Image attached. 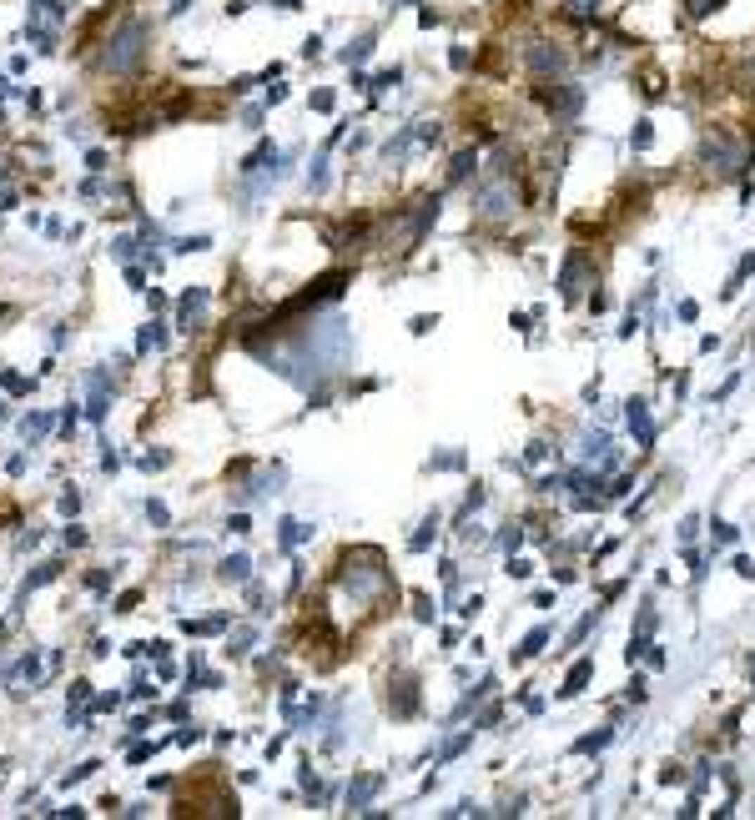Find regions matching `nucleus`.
<instances>
[{
  "instance_id": "16",
  "label": "nucleus",
  "mask_w": 755,
  "mask_h": 820,
  "mask_svg": "<svg viewBox=\"0 0 755 820\" xmlns=\"http://www.w3.org/2000/svg\"><path fill=\"white\" fill-rule=\"evenodd\" d=\"M438 523H444V519H438V514H428L423 523H418V533H413V539H408V549H413V554H423L433 539H438Z\"/></svg>"
},
{
  "instance_id": "48",
  "label": "nucleus",
  "mask_w": 755,
  "mask_h": 820,
  "mask_svg": "<svg viewBox=\"0 0 755 820\" xmlns=\"http://www.w3.org/2000/svg\"><path fill=\"white\" fill-rule=\"evenodd\" d=\"M524 458H529V463H544V458H549V443H529Z\"/></svg>"
},
{
  "instance_id": "19",
  "label": "nucleus",
  "mask_w": 755,
  "mask_h": 820,
  "mask_svg": "<svg viewBox=\"0 0 755 820\" xmlns=\"http://www.w3.org/2000/svg\"><path fill=\"white\" fill-rule=\"evenodd\" d=\"M30 20H66V6H60V0H30Z\"/></svg>"
},
{
  "instance_id": "40",
  "label": "nucleus",
  "mask_w": 755,
  "mask_h": 820,
  "mask_svg": "<svg viewBox=\"0 0 755 820\" xmlns=\"http://www.w3.org/2000/svg\"><path fill=\"white\" fill-rule=\"evenodd\" d=\"M498 544H503V549H509V554H514V549L524 544V528H514V523H509V528H503V533H498Z\"/></svg>"
},
{
  "instance_id": "34",
  "label": "nucleus",
  "mask_w": 755,
  "mask_h": 820,
  "mask_svg": "<svg viewBox=\"0 0 755 820\" xmlns=\"http://www.w3.org/2000/svg\"><path fill=\"white\" fill-rule=\"evenodd\" d=\"M629 141H635V151H645V146L654 141V126H650V121H635V136H629Z\"/></svg>"
},
{
  "instance_id": "22",
  "label": "nucleus",
  "mask_w": 755,
  "mask_h": 820,
  "mask_svg": "<svg viewBox=\"0 0 755 820\" xmlns=\"http://www.w3.org/2000/svg\"><path fill=\"white\" fill-rule=\"evenodd\" d=\"M6 679H30V684H36L41 679V654H25L15 670H6Z\"/></svg>"
},
{
  "instance_id": "23",
  "label": "nucleus",
  "mask_w": 755,
  "mask_h": 820,
  "mask_svg": "<svg viewBox=\"0 0 755 820\" xmlns=\"http://www.w3.org/2000/svg\"><path fill=\"white\" fill-rule=\"evenodd\" d=\"M101 770V760H81V765H71L66 775H60V785H66V790H71V785H81V780H91V775H96Z\"/></svg>"
},
{
  "instance_id": "2",
  "label": "nucleus",
  "mask_w": 755,
  "mask_h": 820,
  "mask_svg": "<svg viewBox=\"0 0 755 820\" xmlns=\"http://www.w3.org/2000/svg\"><path fill=\"white\" fill-rule=\"evenodd\" d=\"M745 141L740 136H730V131H720V126H715V131H705V141H700V162L720 176V181H725V176H740L745 171Z\"/></svg>"
},
{
  "instance_id": "26",
  "label": "nucleus",
  "mask_w": 755,
  "mask_h": 820,
  "mask_svg": "<svg viewBox=\"0 0 755 820\" xmlns=\"http://www.w3.org/2000/svg\"><path fill=\"white\" fill-rule=\"evenodd\" d=\"M162 342H167L162 323H146V327H141V337H136V353H151V348H162Z\"/></svg>"
},
{
  "instance_id": "27",
  "label": "nucleus",
  "mask_w": 755,
  "mask_h": 820,
  "mask_svg": "<svg viewBox=\"0 0 755 820\" xmlns=\"http://www.w3.org/2000/svg\"><path fill=\"white\" fill-rule=\"evenodd\" d=\"M750 272H755V252H745V257H740V267H735V277L725 282V297H735V292H740V282H745Z\"/></svg>"
},
{
  "instance_id": "9",
  "label": "nucleus",
  "mask_w": 755,
  "mask_h": 820,
  "mask_svg": "<svg viewBox=\"0 0 755 820\" xmlns=\"http://www.w3.org/2000/svg\"><path fill=\"white\" fill-rule=\"evenodd\" d=\"M594 679V659H574L569 665V675H564V684H559V700H574V695H584V684Z\"/></svg>"
},
{
  "instance_id": "57",
  "label": "nucleus",
  "mask_w": 755,
  "mask_h": 820,
  "mask_svg": "<svg viewBox=\"0 0 755 820\" xmlns=\"http://www.w3.org/2000/svg\"><path fill=\"white\" fill-rule=\"evenodd\" d=\"M227 528H232V533H247V528H252V519H247V514H232V523H227Z\"/></svg>"
},
{
  "instance_id": "41",
  "label": "nucleus",
  "mask_w": 755,
  "mask_h": 820,
  "mask_svg": "<svg viewBox=\"0 0 755 820\" xmlns=\"http://www.w3.org/2000/svg\"><path fill=\"white\" fill-rule=\"evenodd\" d=\"M645 695H650V689H645V679H640V675H635V679L624 684V700H635V705H645Z\"/></svg>"
},
{
  "instance_id": "29",
  "label": "nucleus",
  "mask_w": 755,
  "mask_h": 820,
  "mask_svg": "<svg viewBox=\"0 0 755 820\" xmlns=\"http://www.w3.org/2000/svg\"><path fill=\"white\" fill-rule=\"evenodd\" d=\"M710 533H715V544H720V549H730V544L740 539V528H735V523H720V519L710 523Z\"/></svg>"
},
{
  "instance_id": "46",
  "label": "nucleus",
  "mask_w": 755,
  "mask_h": 820,
  "mask_svg": "<svg viewBox=\"0 0 755 820\" xmlns=\"http://www.w3.org/2000/svg\"><path fill=\"white\" fill-rule=\"evenodd\" d=\"M408 327H413V332L423 337V332H433V327H438V318H428V312H418V318H413V323H408Z\"/></svg>"
},
{
  "instance_id": "5",
  "label": "nucleus",
  "mask_w": 755,
  "mask_h": 820,
  "mask_svg": "<svg viewBox=\"0 0 755 820\" xmlns=\"http://www.w3.org/2000/svg\"><path fill=\"white\" fill-rule=\"evenodd\" d=\"M418 705H423V700H418V679L408 675V670H398V675L388 679V715H393V720H413Z\"/></svg>"
},
{
  "instance_id": "56",
  "label": "nucleus",
  "mask_w": 755,
  "mask_h": 820,
  "mask_svg": "<svg viewBox=\"0 0 755 820\" xmlns=\"http://www.w3.org/2000/svg\"><path fill=\"white\" fill-rule=\"evenodd\" d=\"M695 528H700V519H685V523H680V544L695 539Z\"/></svg>"
},
{
  "instance_id": "58",
  "label": "nucleus",
  "mask_w": 755,
  "mask_h": 820,
  "mask_svg": "<svg viewBox=\"0 0 755 820\" xmlns=\"http://www.w3.org/2000/svg\"><path fill=\"white\" fill-rule=\"evenodd\" d=\"M272 6H277V11H297V6H302V0H272Z\"/></svg>"
},
{
  "instance_id": "28",
  "label": "nucleus",
  "mask_w": 755,
  "mask_h": 820,
  "mask_svg": "<svg viewBox=\"0 0 755 820\" xmlns=\"http://www.w3.org/2000/svg\"><path fill=\"white\" fill-rule=\"evenodd\" d=\"M594 624H600V614H594V609H589V614H584V619H579V624L569 629V649H579V644L589 639V629H594Z\"/></svg>"
},
{
  "instance_id": "31",
  "label": "nucleus",
  "mask_w": 755,
  "mask_h": 820,
  "mask_svg": "<svg viewBox=\"0 0 755 820\" xmlns=\"http://www.w3.org/2000/svg\"><path fill=\"white\" fill-rule=\"evenodd\" d=\"M56 574H60V564L51 559V564H41V569H36V574H30V579H25V589H41V584H51Z\"/></svg>"
},
{
  "instance_id": "4",
  "label": "nucleus",
  "mask_w": 755,
  "mask_h": 820,
  "mask_svg": "<svg viewBox=\"0 0 755 820\" xmlns=\"http://www.w3.org/2000/svg\"><path fill=\"white\" fill-rule=\"evenodd\" d=\"M539 101H544V111L554 116V121H574L579 116V106H584V91L574 86V81H539Z\"/></svg>"
},
{
  "instance_id": "32",
  "label": "nucleus",
  "mask_w": 755,
  "mask_h": 820,
  "mask_svg": "<svg viewBox=\"0 0 755 820\" xmlns=\"http://www.w3.org/2000/svg\"><path fill=\"white\" fill-rule=\"evenodd\" d=\"M569 15L574 20H594L600 15V0H569Z\"/></svg>"
},
{
  "instance_id": "17",
  "label": "nucleus",
  "mask_w": 755,
  "mask_h": 820,
  "mask_svg": "<svg viewBox=\"0 0 755 820\" xmlns=\"http://www.w3.org/2000/svg\"><path fill=\"white\" fill-rule=\"evenodd\" d=\"M222 579H237V584H247L252 579V559L247 554H232V559H222V569H217Z\"/></svg>"
},
{
  "instance_id": "3",
  "label": "nucleus",
  "mask_w": 755,
  "mask_h": 820,
  "mask_svg": "<svg viewBox=\"0 0 755 820\" xmlns=\"http://www.w3.org/2000/svg\"><path fill=\"white\" fill-rule=\"evenodd\" d=\"M519 211V186L514 176H489L479 192H474V216L479 222H509Z\"/></svg>"
},
{
  "instance_id": "14",
  "label": "nucleus",
  "mask_w": 755,
  "mask_h": 820,
  "mask_svg": "<svg viewBox=\"0 0 755 820\" xmlns=\"http://www.w3.org/2000/svg\"><path fill=\"white\" fill-rule=\"evenodd\" d=\"M307 539H312V528H307L302 519H282V523H277V544H282V549H297V544H307Z\"/></svg>"
},
{
  "instance_id": "25",
  "label": "nucleus",
  "mask_w": 755,
  "mask_h": 820,
  "mask_svg": "<svg viewBox=\"0 0 755 820\" xmlns=\"http://www.w3.org/2000/svg\"><path fill=\"white\" fill-rule=\"evenodd\" d=\"M614 740V730H609V724H605V730H594V735H584V740H574V750L579 755H594V750H605Z\"/></svg>"
},
{
  "instance_id": "36",
  "label": "nucleus",
  "mask_w": 755,
  "mask_h": 820,
  "mask_svg": "<svg viewBox=\"0 0 755 820\" xmlns=\"http://www.w3.org/2000/svg\"><path fill=\"white\" fill-rule=\"evenodd\" d=\"M398 81H403V71L393 66V71H383V76H373V81H368V91H388V86H398Z\"/></svg>"
},
{
  "instance_id": "24",
  "label": "nucleus",
  "mask_w": 755,
  "mask_h": 820,
  "mask_svg": "<svg viewBox=\"0 0 755 820\" xmlns=\"http://www.w3.org/2000/svg\"><path fill=\"white\" fill-rule=\"evenodd\" d=\"M181 629H186V634H217V629H227V614H212V619H186Z\"/></svg>"
},
{
  "instance_id": "55",
  "label": "nucleus",
  "mask_w": 755,
  "mask_h": 820,
  "mask_svg": "<svg viewBox=\"0 0 755 820\" xmlns=\"http://www.w3.org/2000/svg\"><path fill=\"white\" fill-rule=\"evenodd\" d=\"M131 247H136V242H131V237H116V247H111V252H116V257H121V262H126V257H131Z\"/></svg>"
},
{
  "instance_id": "47",
  "label": "nucleus",
  "mask_w": 755,
  "mask_h": 820,
  "mask_svg": "<svg viewBox=\"0 0 755 820\" xmlns=\"http://www.w3.org/2000/svg\"><path fill=\"white\" fill-rule=\"evenodd\" d=\"M428 468H463V453H438Z\"/></svg>"
},
{
  "instance_id": "54",
  "label": "nucleus",
  "mask_w": 755,
  "mask_h": 820,
  "mask_svg": "<svg viewBox=\"0 0 755 820\" xmlns=\"http://www.w3.org/2000/svg\"><path fill=\"white\" fill-rule=\"evenodd\" d=\"M86 167L91 171H106V151H86Z\"/></svg>"
},
{
  "instance_id": "43",
  "label": "nucleus",
  "mask_w": 755,
  "mask_h": 820,
  "mask_svg": "<svg viewBox=\"0 0 755 820\" xmlns=\"http://www.w3.org/2000/svg\"><path fill=\"white\" fill-rule=\"evenodd\" d=\"M136 604H141V594H136V589H126V594L116 599V614H131Z\"/></svg>"
},
{
  "instance_id": "21",
  "label": "nucleus",
  "mask_w": 755,
  "mask_h": 820,
  "mask_svg": "<svg viewBox=\"0 0 755 820\" xmlns=\"http://www.w3.org/2000/svg\"><path fill=\"white\" fill-rule=\"evenodd\" d=\"M489 695H493V675H484V679L474 684V695H463V705H458V720H463L468 710H474V705H484Z\"/></svg>"
},
{
  "instance_id": "12",
  "label": "nucleus",
  "mask_w": 755,
  "mask_h": 820,
  "mask_svg": "<svg viewBox=\"0 0 755 820\" xmlns=\"http://www.w3.org/2000/svg\"><path fill=\"white\" fill-rule=\"evenodd\" d=\"M544 644H549V629L539 624V629H529V634L519 639V649H514V665H529V659H539L544 654Z\"/></svg>"
},
{
  "instance_id": "6",
  "label": "nucleus",
  "mask_w": 755,
  "mask_h": 820,
  "mask_svg": "<svg viewBox=\"0 0 755 820\" xmlns=\"http://www.w3.org/2000/svg\"><path fill=\"white\" fill-rule=\"evenodd\" d=\"M524 66L534 71V76H554V71H564V51L559 46H549V41H529L524 46Z\"/></svg>"
},
{
  "instance_id": "38",
  "label": "nucleus",
  "mask_w": 755,
  "mask_h": 820,
  "mask_svg": "<svg viewBox=\"0 0 755 820\" xmlns=\"http://www.w3.org/2000/svg\"><path fill=\"white\" fill-rule=\"evenodd\" d=\"M167 463H172V453H141V468H146V473H162Z\"/></svg>"
},
{
  "instance_id": "59",
  "label": "nucleus",
  "mask_w": 755,
  "mask_h": 820,
  "mask_svg": "<svg viewBox=\"0 0 755 820\" xmlns=\"http://www.w3.org/2000/svg\"><path fill=\"white\" fill-rule=\"evenodd\" d=\"M0 423H6V403H0Z\"/></svg>"
},
{
  "instance_id": "11",
  "label": "nucleus",
  "mask_w": 755,
  "mask_h": 820,
  "mask_svg": "<svg viewBox=\"0 0 755 820\" xmlns=\"http://www.w3.org/2000/svg\"><path fill=\"white\" fill-rule=\"evenodd\" d=\"M202 307H207V287H192L181 297V307H176L181 312V332H197L202 327Z\"/></svg>"
},
{
  "instance_id": "37",
  "label": "nucleus",
  "mask_w": 755,
  "mask_h": 820,
  "mask_svg": "<svg viewBox=\"0 0 755 820\" xmlns=\"http://www.w3.org/2000/svg\"><path fill=\"white\" fill-rule=\"evenodd\" d=\"M262 162H272V146H267V141H262V146H257V151H252L247 162H242V171H257Z\"/></svg>"
},
{
  "instance_id": "52",
  "label": "nucleus",
  "mask_w": 755,
  "mask_h": 820,
  "mask_svg": "<svg viewBox=\"0 0 755 820\" xmlns=\"http://www.w3.org/2000/svg\"><path fill=\"white\" fill-rule=\"evenodd\" d=\"M76 509H81V493H76V488L60 493V514H76Z\"/></svg>"
},
{
  "instance_id": "50",
  "label": "nucleus",
  "mask_w": 755,
  "mask_h": 820,
  "mask_svg": "<svg viewBox=\"0 0 755 820\" xmlns=\"http://www.w3.org/2000/svg\"><path fill=\"white\" fill-rule=\"evenodd\" d=\"M116 705H121V695H96V700H91V710H96V715H101V710H116Z\"/></svg>"
},
{
  "instance_id": "42",
  "label": "nucleus",
  "mask_w": 755,
  "mask_h": 820,
  "mask_svg": "<svg viewBox=\"0 0 755 820\" xmlns=\"http://www.w3.org/2000/svg\"><path fill=\"white\" fill-rule=\"evenodd\" d=\"M509 574H514V579H529V574H534V564H529V559H519V554H509Z\"/></svg>"
},
{
  "instance_id": "51",
  "label": "nucleus",
  "mask_w": 755,
  "mask_h": 820,
  "mask_svg": "<svg viewBox=\"0 0 755 820\" xmlns=\"http://www.w3.org/2000/svg\"><path fill=\"white\" fill-rule=\"evenodd\" d=\"M312 111H333V91H312Z\"/></svg>"
},
{
  "instance_id": "8",
  "label": "nucleus",
  "mask_w": 755,
  "mask_h": 820,
  "mask_svg": "<svg viewBox=\"0 0 755 820\" xmlns=\"http://www.w3.org/2000/svg\"><path fill=\"white\" fill-rule=\"evenodd\" d=\"M624 418H629V428H635V438L650 448V443H654V418H650V403H645V398H629V403H624Z\"/></svg>"
},
{
  "instance_id": "45",
  "label": "nucleus",
  "mask_w": 755,
  "mask_h": 820,
  "mask_svg": "<svg viewBox=\"0 0 755 820\" xmlns=\"http://www.w3.org/2000/svg\"><path fill=\"white\" fill-rule=\"evenodd\" d=\"M86 584L101 594V589H111V574H106V569H91V574H86Z\"/></svg>"
},
{
  "instance_id": "18",
  "label": "nucleus",
  "mask_w": 755,
  "mask_h": 820,
  "mask_svg": "<svg viewBox=\"0 0 755 820\" xmlns=\"http://www.w3.org/2000/svg\"><path fill=\"white\" fill-rule=\"evenodd\" d=\"M20 433H25V443H41V438L51 433V413H30V418H20Z\"/></svg>"
},
{
  "instance_id": "10",
  "label": "nucleus",
  "mask_w": 755,
  "mask_h": 820,
  "mask_svg": "<svg viewBox=\"0 0 755 820\" xmlns=\"http://www.w3.org/2000/svg\"><path fill=\"white\" fill-rule=\"evenodd\" d=\"M378 790H383V775H358L353 785H348V810H368V800L378 795Z\"/></svg>"
},
{
  "instance_id": "49",
  "label": "nucleus",
  "mask_w": 755,
  "mask_h": 820,
  "mask_svg": "<svg viewBox=\"0 0 755 820\" xmlns=\"http://www.w3.org/2000/svg\"><path fill=\"white\" fill-rule=\"evenodd\" d=\"M680 780H685L680 765H665V770H659V785H680Z\"/></svg>"
},
{
  "instance_id": "33",
  "label": "nucleus",
  "mask_w": 755,
  "mask_h": 820,
  "mask_svg": "<svg viewBox=\"0 0 755 820\" xmlns=\"http://www.w3.org/2000/svg\"><path fill=\"white\" fill-rule=\"evenodd\" d=\"M720 6H725V0H685V11L695 15V20H705V15H710V11H720Z\"/></svg>"
},
{
  "instance_id": "39",
  "label": "nucleus",
  "mask_w": 755,
  "mask_h": 820,
  "mask_svg": "<svg viewBox=\"0 0 755 820\" xmlns=\"http://www.w3.org/2000/svg\"><path fill=\"white\" fill-rule=\"evenodd\" d=\"M146 519H151L156 528H167V519H172V514H167V503H156V498H151V503H146Z\"/></svg>"
},
{
  "instance_id": "7",
  "label": "nucleus",
  "mask_w": 755,
  "mask_h": 820,
  "mask_svg": "<svg viewBox=\"0 0 755 820\" xmlns=\"http://www.w3.org/2000/svg\"><path fill=\"white\" fill-rule=\"evenodd\" d=\"M584 272H589V257H584V252L574 247L569 257H564V272H559V292L569 297V302H574V297L584 292Z\"/></svg>"
},
{
  "instance_id": "20",
  "label": "nucleus",
  "mask_w": 755,
  "mask_h": 820,
  "mask_svg": "<svg viewBox=\"0 0 755 820\" xmlns=\"http://www.w3.org/2000/svg\"><path fill=\"white\" fill-rule=\"evenodd\" d=\"M252 644H257V629H252V624H242V629H237V634L227 639V654H232V659H242V654H247Z\"/></svg>"
},
{
  "instance_id": "15",
  "label": "nucleus",
  "mask_w": 755,
  "mask_h": 820,
  "mask_svg": "<svg viewBox=\"0 0 755 820\" xmlns=\"http://www.w3.org/2000/svg\"><path fill=\"white\" fill-rule=\"evenodd\" d=\"M474 167H479V151H474V146L453 151V162H449V181H468V176H474Z\"/></svg>"
},
{
  "instance_id": "13",
  "label": "nucleus",
  "mask_w": 755,
  "mask_h": 820,
  "mask_svg": "<svg viewBox=\"0 0 755 820\" xmlns=\"http://www.w3.org/2000/svg\"><path fill=\"white\" fill-rule=\"evenodd\" d=\"M106 408H111V398H106V372H91V403H86V418L101 423Z\"/></svg>"
},
{
  "instance_id": "44",
  "label": "nucleus",
  "mask_w": 755,
  "mask_h": 820,
  "mask_svg": "<svg viewBox=\"0 0 755 820\" xmlns=\"http://www.w3.org/2000/svg\"><path fill=\"white\" fill-rule=\"evenodd\" d=\"M156 750H162V740H151V745H136V750H131V765H141V760H151V755H156Z\"/></svg>"
},
{
  "instance_id": "35",
  "label": "nucleus",
  "mask_w": 755,
  "mask_h": 820,
  "mask_svg": "<svg viewBox=\"0 0 755 820\" xmlns=\"http://www.w3.org/2000/svg\"><path fill=\"white\" fill-rule=\"evenodd\" d=\"M413 619H418V624L433 619V599H428V594H413Z\"/></svg>"
},
{
  "instance_id": "30",
  "label": "nucleus",
  "mask_w": 755,
  "mask_h": 820,
  "mask_svg": "<svg viewBox=\"0 0 755 820\" xmlns=\"http://www.w3.org/2000/svg\"><path fill=\"white\" fill-rule=\"evenodd\" d=\"M373 56V36H358L348 51H342V60H348V66H353V60H368Z\"/></svg>"
},
{
  "instance_id": "53",
  "label": "nucleus",
  "mask_w": 755,
  "mask_h": 820,
  "mask_svg": "<svg viewBox=\"0 0 755 820\" xmlns=\"http://www.w3.org/2000/svg\"><path fill=\"white\" fill-rule=\"evenodd\" d=\"M735 574H740V579H755V564H750L745 554H735Z\"/></svg>"
},
{
  "instance_id": "1",
  "label": "nucleus",
  "mask_w": 755,
  "mask_h": 820,
  "mask_svg": "<svg viewBox=\"0 0 755 820\" xmlns=\"http://www.w3.org/2000/svg\"><path fill=\"white\" fill-rule=\"evenodd\" d=\"M146 41H151V30H146L141 20H126L116 36L106 41V51H101V71H116V76L136 71L141 56H146Z\"/></svg>"
}]
</instances>
